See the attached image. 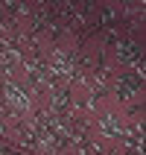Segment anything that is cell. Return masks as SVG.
I'll return each instance as SVG.
<instances>
[{
    "mask_svg": "<svg viewBox=\"0 0 146 155\" xmlns=\"http://www.w3.org/2000/svg\"><path fill=\"white\" fill-rule=\"evenodd\" d=\"M0 103L6 105L9 111L21 114V117H29V114H35V103L32 97H29V91H24V88L12 85V82H0Z\"/></svg>",
    "mask_w": 146,
    "mask_h": 155,
    "instance_id": "cell-1",
    "label": "cell"
}]
</instances>
